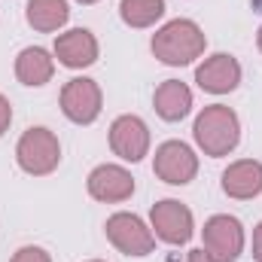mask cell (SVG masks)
I'll list each match as a JSON object with an SVG mask.
<instances>
[{
  "label": "cell",
  "mask_w": 262,
  "mask_h": 262,
  "mask_svg": "<svg viewBox=\"0 0 262 262\" xmlns=\"http://www.w3.org/2000/svg\"><path fill=\"white\" fill-rule=\"evenodd\" d=\"M152 55L168 67H183L201 58L207 37L192 18H174L152 34Z\"/></svg>",
  "instance_id": "6da1fadb"
},
{
  "label": "cell",
  "mask_w": 262,
  "mask_h": 262,
  "mask_svg": "<svg viewBox=\"0 0 262 262\" xmlns=\"http://www.w3.org/2000/svg\"><path fill=\"white\" fill-rule=\"evenodd\" d=\"M192 137L195 143L204 149V156L210 159H220V156H229L238 140H241V122H238V113L226 104H210L198 113L195 125H192Z\"/></svg>",
  "instance_id": "7a4b0ae2"
},
{
  "label": "cell",
  "mask_w": 262,
  "mask_h": 262,
  "mask_svg": "<svg viewBox=\"0 0 262 262\" xmlns=\"http://www.w3.org/2000/svg\"><path fill=\"white\" fill-rule=\"evenodd\" d=\"M15 159H18V168L25 174H34V177H46L58 168L61 162V143L58 137L49 128L37 125V128H28L18 137V146H15Z\"/></svg>",
  "instance_id": "3957f363"
},
{
  "label": "cell",
  "mask_w": 262,
  "mask_h": 262,
  "mask_svg": "<svg viewBox=\"0 0 262 262\" xmlns=\"http://www.w3.org/2000/svg\"><path fill=\"white\" fill-rule=\"evenodd\" d=\"M204 253L210 262H235L244 253V226L229 213H216L204 223Z\"/></svg>",
  "instance_id": "277c9868"
},
{
  "label": "cell",
  "mask_w": 262,
  "mask_h": 262,
  "mask_svg": "<svg viewBox=\"0 0 262 262\" xmlns=\"http://www.w3.org/2000/svg\"><path fill=\"white\" fill-rule=\"evenodd\" d=\"M152 171H156L159 180H165L171 186H186L189 180H195L198 174V156L183 140H165L156 149Z\"/></svg>",
  "instance_id": "5b68a950"
},
{
  "label": "cell",
  "mask_w": 262,
  "mask_h": 262,
  "mask_svg": "<svg viewBox=\"0 0 262 262\" xmlns=\"http://www.w3.org/2000/svg\"><path fill=\"white\" fill-rule=\"evenodd\" d=\"M104 229H107L110 244L125 256H149L152 247H156L152 229H146V223L140 216H134V213H125V210L113 213Z\"/></svg>",
  "instance_id": "8992f818"
},
{
  "label": "cell",
  "mask_w": 262,
  "mask_h": 262,
  "mask_svg": "<svg viewBox=\"0 0 262 262\" xmlns=\"http://www.w3.org/2000/svg\"><path fill=\"white\" fill-rule=\"evenodd\" d=\"M149 223H152V235L162 238L165 244H186L192 238V229H195L192 210L177 198L156 201L149 210Z\"/></svg>",
  "instance_id": "52a82bcc"
},
{
  "label": "cell",
  "mask_w": 262,
  "mask_h": 262,
  "mask_svg": "<svg viewBox=\"0 0 262 262\" xmlns=\"http://www.w3.org/2000/svg\"><path fill=\"white\" fill-rule=\"evenodd\" d=\"M101 89L89 76H76L61 89V113L76 125H92L101 116Z\"/></svg>",
  "instance_id": "ba28073f"
},
{
  "label": "cell",
  "mask_w": 262,
  "mask_h": 262,
  "mask_svg": "<svg viewBox=\"0 0 262 262\" xmlns=\"http://www.w3.org/2000/svg\"><path fill=\"white\" fill-rule=\"evenodd\" d=\"M110 149L122 162H140L149 152V128L140 116H119L110 125Z\"/></svg>",
  "instance_id": "9c48e42d"
},
{
  "label": "cell",
  "mask_w": 262,
  "mask_h": 262,
  "mask_svg": "<svg viewBox=\"0 0 262 262\" xmlns=\"http://www.w3.org/2000/svg\"><path fill=\"white\" fill-rule=\"evenodd\" d=\"M195 82L210 95H229L241 82V64H238V58L216 52V55L204 58V64L195 67Z\"/></svg>",
  "instance_id": "30bf717a"
},
{
  "label": "cell",
  "mask_w": 262,
  "mask_h": 262,
  "mask_svg": "<svg viewBox=\"0 0 262 262\" xmlns=\"http://www.w3.org/2000/svg\"><path fill=\"white\" fill-rule=\"evenodd\" d=\"M131 192H134V177L119 165H98L89 174V195L95 201L116 204V201L131 198Z\"/></svg>",
  "instance_id": "8fae6325"
},
{
  "label": "cell",
  "mask_w": 262,
  "mask_h": 262,
  "mask_svg": "<svg viewBox=\"0 0 262 262\" xmlns=\"http://www.w3.org/2000/svg\"><path fill=\"white\" fill-rule=\"evenodd\" d=\"M55 58L70 70H82L98 61V40L85 28H73L55 37Z\"/></svg>",
  "instance_id": "7c38bea8"
},
{
  "label": "cell",
  "mask_w": 262,
  "mask_h": 262,
  "mask_svg": "<svg viewBox=\"0 0 262 262\" xmlns=\"http://www.w3.org/2000/svg\"><path fill=\"white\" fill-rule=\"evenodd\" d=\"M223 192L229 198H238V201L256 198L262 192V162H256V159L232 162L223 171Z\"/></svg>",
  "instance_id": "4fadbf2b"
},
{
  "label": "cell",
  "mask_w": 262,
  "mask_h": 262,
  "mask_svg": "<svg viewBox=\"0 0 262 262\" xmlns=\"http://www.w3.org/2000/svg\"><path fill=\"white\" fill-rule=\"evenodd\" d=\"M152 107L165 122H180L192 110V92L180 79H165L152 95Z\"/></svg>",
  "instance_id": "5bb4252c"
},
{
  "label": "cell",
  "mask_w": 262,
  "mask_h": 262,
  "mask_svg": "<svg viewBox=\"0 0 262 262\" xmlns=\"http://www.w3.org/2000/svg\"><path fill=\"white\" fill-rule=\"evenodd\" d=\"M52 73H55V61H52V55L43 46H28V49L18 52V58H15V76H18L21 85H31V89L46 85L52 79Z\"/></svg>",
  "instance_id": "9a60e30c"
},
{
  "label": "cell",
  "mask_w": 262,
  "mask_h": 262,
  "mask_svg": "<svg viewBox=\"0 0 262 262\" xmlns=\"http://www.w3.org/2000/svg\"><path fill=\"white\" fill-rule=\"evenodd\" d=\"M25 18H28V25L34 31L52 34V31H58V28L67 25L70 9H67V0H28Z\"/></svg>",
  "instance_id": "2e32d148"
},
{
  "label": "cell",
  "mask_w": 262,
  "mask_h": 262,
  "mask_svg": "<svg viewBox=\"0 0 262 262\" xmlns=\"http://www.w3.org/2000/svg\"><path fill=\"white\" fill-rule=\"evenodd\" d=\"M119 15L128 28H149L165 15V0H122Z\"/></svg>",
  "instance_id": "e0dca14e"
},
{
  "label": "cell",
  "mask_w": 262,
  "mask_h": 262,
  "mask_svg": "<svg viewBox=\"0 0 262 262\" xmlns=\"http://www.w3.org/2000/svg\"><path fill=\"white\" fill-rule=\"evenodd\" d=\"M9 262H52V256H49L43 247H21V250L12 253Z\"/></svg>",
  "instance_id": "ac0fdd59"
},
{
  "label": "cell",
  "mask_w": 262,
  "mask_h": 262,
  "mask_svg": "<svg viewBox=\"0 0 262 262\" xmlns=\"http://www.w3.org/2000/svg\"><path fill=\"white\" fill-rule=\"evenodd\" d=\"M9 122H12V107H9V101H6V98L0 95V137L6 134Z\"/></svg>",
  "instance_id": "d6986e66"
},
{
  "label": "cell",
  "mask_w": 262,
  "mask_h": 262,
  "mask_svg": "<svg viewBox=\"0 0 262 262\" xmlns=\"http://www.w3.org/2000/svg\"><path fill=\"white\" fill-rule=\"evenodd\" d=\"M253 259L262 262V223L253 229Z\"/></svg>",
  "instance_id": "ffe728a7"
},
{
  "label": "cell",
  "mask_w": 262,
  "mask_h": 262,
  "mask_svg": "<svg viewBox=\"0 0 262 262\" xmlns=\"http://www.w3.org/2000/svg\"><path fill=\"white\" fill-rule=\"evenodd\" d=\"M186 262H210L207 259V253H204V250H189V259Z\"/></svg>",
  "instance_id": "44dd1931"
},
{
  "label": "cell",
  "mask_w": 262,
  "mask_h": 262,
  "mask_svg": "<svg viewBox=\"0 0 262 262\" xmlns=\"http://www.w3.org/2000/svg\"><path fill=\"white\" fill-rule=\"evenodd\" d=\"M256 46H259V52H262V28H259V34H256Z\"/></svg>",
  "instance_id": "7402d4cb"
},
{
  "label": "cell",
  "mask_w": 262,
  "mask_h": 262,
  "mask_svg": "<svg viewBox=\"0 0 262 262\" xmlns=\"http://www.w3.org/2000/svg\"><path fill=\"white\" fill-rule=\"evenodd\" d=\"M79 3H85V6H89V3H98V0H79Z\"/></svg>",
  "instance_id": "603a6c76"
},
{
  "label": "cell",
  "mask_w": 262,
  "mask_h": 262,
  "mask_svg": "<svg viewBox=\"0 0 262 262\" xmlns=\"http://www.w3.org/2000/svg\"><path fill=\"white\" fill-rule=\"evenodd\" d=\"M92 262H101V259H92Z\"/></svg>",
  "instance_id": "cb8c5ba5"
}]
</instances>
